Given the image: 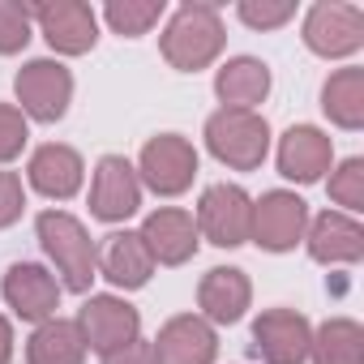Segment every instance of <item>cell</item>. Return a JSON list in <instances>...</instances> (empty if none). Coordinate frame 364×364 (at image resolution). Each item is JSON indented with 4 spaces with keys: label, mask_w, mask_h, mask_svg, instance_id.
Here are the masks:
<instances>
[{
    "label": "cell",
    "mask_w": 364,
    "mask_h": 364,
    "mask_svg": "<svg viewBox=\"0 0 364 364\" xmlns=\"http://www.w3.org/2000/svg\"><path fill=\"white\" fill-rule=\"evenodd\" d=\"M236 14L253 31H274V26H283V22L296 18V5H291V0H240Z\"/></svg>",
    "instance_id": "83f0119b"
},
{
    "label": "cell",
    "mask_w": 364,
    "mask_h": 364,
    "mask_svg": "<svg viewBox=\"0 0 364 364\" xmlns=\"http://www.w3.org/2000/svg\"><path fill=\"white\" fill-rule=\"evenodd\" d=\"M0 291H5V304H9L22 321H48V317H56V309H60V283H56L43 266H35V262L9 266Z\"/></svg>",
    "instance_id": "5bb4252c"
},
{
    "label": "cell",
    "mask_w": 364,
    "mask_h": 364,
    "mask_svg": "<svg viewBox=\"0 0 364 364\" xmlns=\"http://www.w3.org/2000/svg\"><path fill=\"white\" fill-rule=\"evenodd\" d=\"M31 5H18V0H0V56H14L31 43Z\"/></svg>",
    "instance_id": "484cf974"
},
{
    "label": "cell",
    "mask_w": 364,
    "mask_h": 364,
    "mask_svg": "<svg viewBox=\"0 0 364 364\" xmlns=\"http://www.w3.org/2000/svg\"><path fill=\"white\" fill-rule=\"evenodd\" d=\"M26 360L31 364H82L86 360V338H82L77 321H65V317L39 321V330L26 343Z\"/></svg>",
    "instance_id": "7402d4cb"
},
{
    "label": "cell",
    "mask_w": 364,
    "mask_h": 364,
    "mask_svg": "<svg viewBox=\"0 0 364 364\" xmlns=\"http://www.w3.org/2000/svg\"><path fill=\"white\" fill-rule=\"evenodd\" d=\"M14 95H18V103H22V116L43 120V124H56V120L69 112L73 73H69L60 60H31L26 69H18Z\"/></svg>",
    "instance_id": "5b68a950"
},
{
    "label": "cell",
    "mask_w": 364,
    "mask_h": 364,
    "mask_svg": "<svg viewBox=\"0 0 364 364\" xmlns=\"http://www.w3.org/2000/svg\"><path fill=\"white\" fill-rule=\"evenodd\" d=\"M304 43L326 60H343L364 48V14L343 0H321L304 18Z\"/></svg>",
    "instance_id": "52a82bcc"
},
{
    "label": "cell",
    "mask_w": 364,
    "mask_h": 364,
    "mask_svg": "<svg viewBox=\"0 0 364 364\" xmlns=\"http://www.w3.org/2000/svg\"><path fill=\"white\" fill-rule=\"evenodd\" d=\"M150 347H154L159 364H215V355H219V338H215L210 321L198 313H180V317L163 321V330Z\"/></svg>",
    "instance_id": "4fadbf2b"
},
{
    "label": "cell",
    "mask_w": 364,
    "mask_h": 364,
    "mask_svg": "<svg viewBox=\"0 0 364 364\" xmlns=\"http://www.w3.org/2000/svg\"><path fill=\"white\" fill-rule=\"evenodd\" d=\"M215 95L223 99V107L253 112V103L270 95V69L257 56H236L215 73Z\"/></svg>",
    "instance_id": "44dd1931"
},
{
    "label": "cell",
    "mask_w": 364,
    "mask_h": 364,
    "mask_svg": "<svg viewBox=\"0 0 364 364\" xmlns=\"http://www.w3.org/2000/svg\"><path fill=\"white\" fill-rule=\"evenodd\" d=\"M206 146L210 154L232 167V171H253L266 163L270 154V124L257 112H240V107H219L206 120Z\"/></svg>",
    "instance_id": "3957f363"
},
{
    "label": "cell",
    "mask_w": 364,
    "mask_h": 364,
    "mask_svg": "<svg viewBox=\"0 0 364 364\" xmlns=\"http://www.w3.org/2000/svg\"><path fill=\"white\" fill-rule=\"evenodd\" d=\"M330 198L343 206V215H355L364 206V159H343L330 176Z\"/></svg>",
    "instance_id": "4316f807"
},
{
    "label": "cell",
    "mask_w": 364,
    "mask_h": 364,
    "mask_svg": "<svg viewBox=\"0 0 364 364\" xmlns=\"http://www.w3.org/2000/svg\"><path fill=\"white\" fill-rule=\"evenodd\" d=\"M14 360V326L9 317H0V364H9Z\"/></svg>",
    "instance_id": "1f68e13d"
},
{
    "label": "cell",
    "mask_w": 364,
    "mask_h": 364,
    "mask_svg": "<svg viewBox=\"0 0 364 364\" xmlns=\"http://www.w3.org/2000/svg\"><path fill=\"white\" fill-rule=\"evenodd\" d=\"M26 210V189L18 171H0V228H14Z\"/></svg>",
    "instance_id": "f546056e"
},
{
    "label": "cell",
    "mask_w": 364,
    "mask_h": 364,
    "mask_svg": "<svg viewBox=\"0 0 364 364\" xmlns=\"http://www.w3.org/2000/svg\"><path fill=\"white\" fill-rule=\"evenodd\" d=\"M35 22H39V35L48 39L52 52H65V56H82L95 48L99 39V18L90 5L82 0H56V5H31Z\"/></svg>",
    "instance_id": "7c38bea8"
},
{
    "label": "cell",
    "mask_w": 364,
    "mask_h": 364,
    "mask_svg": "<svg viewBox=\"0 0 364 364\" xmlns=\"http://www.w3.org/2000/svg\"><path fill=\"white\" fill-rule=\"evenodd\" d=\"M99 270L112 287H146L150 283V270H154V257L146 249V240L137 232H112L99 249Z\"/></svg>",
    "instance_id": "ffe728a7"
},
{
    "label": "cell",
    "mask_w": 364,
    "mask_h": 364,
    "mask_svg": "<svg viewBox=\"0 0 364 364\" xmlns=\"http://www.w3.org/2000/svg\"><path fill=\"white\" fill-rule=\"evenodd\" d=\"M313 343V326L296 309H266L253 321V355L266 364H304Z\"/></svg>",
    "instance_id": "8fae6325"
},
{
    "label": "cell",
    "mask_w": 364,
    "mask_h": 364,
    "mask_svg": "<svg viewBox=\"0 0 364 364\" xmlns=\"http://www.w3.org/2000/svg\"><path fill=\"white\" fill-rule=\"evenodd\" d=\"M309 257L321 266H355L364 257V228L355 215L326 210L309 223Z\"/></svg>",
    "instance_id": "e0dca14e"
},
{
    "label": "cell",
    "mask_w": 364,
    "mask_h": 364,
    "mask_svg": "<svg viewBox=\"0 0 364 364\" xmlns=\"http://www.w3.org/2000/svg\"><path fill=\"white\" fill-rule=\"evenodd\" d=\"M31 141V129H26V116L14 107V103H0V163H14Z\"/></svg>",
    "instance_id": "f1b7e54d"
},
{
    "label": "cell",
    "mask_w": 364,
    "mask_h": 364,
    "mask_svg": "<svg viewBox=\"0 0 364 364\" xmlns=\"http://www.w3.org/2000/svg\"><path fill=\"white\" fill-rule=\"evenodd\" d=\"M103 364H159V360H154V347H150L146 338H133V343H124L120 351L103 355Z\"/></svg>",
    "instance_id": "4dcf8cb0"
},
{
    "label": "cell",
    "mask_w": 364,
    "mask_h": 364,
    "mask_svg": "<svg viewBox=\"0 0 364 364\" xmlns=\"http://www.w3.org/2000/svg\"><path fill=\"white\" fill-rule=\"evenodd\" d=\"M137 236L146 240V249L159 266H185L198 253V223H193L189 210H176V206H163V210L146 215Z\"/></svg>",
    "instance_id": "9a60e30c"
},
{
    "label": "cell",
    "mask_w": 364,
    "mask_h": 364,
    "mask_svg": "<svg viewBox=\"0 0 364 364\" xmlns=\"http://www.w3.org/2000/svg\"><path fill=\"white\" fill-rule=\"evenodd\" d=\"M249 300H253V283H249V274L236 270V266H215V270H206V279H202V287H198V304H202L206 321H219V326H236V321L245 317Z\"/></svg>",
    "instance_id": "d6986e66"
},
{
    "label": "cell",
    "mask_w": 364,
    "mask_h": 364,
    "mask_svg": "<svg viewBox=\"0 0 364 364\" xmlns=\"http://www.w3.org/2000/svg\"><path fill=\"white\" fill-rule=\"evenodd\" d=\"M77 330L86 338V351H99V355H112L120 351L124 343L141 338V317L129 300L120 296H90L77 313Z\"/></svg>",
    "instance_id": "ba28073f"
},
{
    "label": "cell",
    "mask_w": 364,
    "mask_h": 364,
    "mask_svg": "<svg viewBox=\"0 0 364 364\" xmlns=\"http://www.w3.org/2000/svg\"><path fill=\"white\" fill-rule=\"evenodd\" d=\"M198 232L219 249H240L253 232V202L240 185H210L198 202Z\"/></svg>",
    "instance_id": "8992f818"
},
{
    "label": "cell",
    "mask_w": 364,
    "mask_h": 364,
    "mask_svg": "<svg viewBox=\"0 0 364 364\" xmlns=\"http://www.w3.org/2000/svg\"><path fill=\"white\" fill-rule=\"evenodd\" d=\"M35 232H39L43 253L60 270V287L65 291H90L95 270H99V249H95L90 232L65 210H43L35 219Z\"/></svg>",
    "instance_id": "6da1fadb"
},
{
    "label": "cell",
    "mask_w": 364,
    "mask_h": 364,
    "mask_svg": "<svg viewBox=\"0 0 364 364\" xmlns=\"http://www.w3.org/2000/svg\"><path fill=\"white\" fill-rule=\"evenodd\" d=\"M137 206H141L137 167L124 154H103L95 163V180H90V215L103 223H120V219L137 215Z\"/></svg>",
    "instance_id": "9c48e42d"
},
{
    "label": "cell",
    "mask_w": 364,
    "mask_h": 364,
    "mask_svg": "<svg viewBox=\"0 0 364 364\" xmlns=\"http://www.w3.org/2000/svg\"><path fill=\"white\" fill-rule=\"evenodd\" d=\"M321 112L338 129H360L364 124V69H338L321 86Z\"/></svg>",
    "instance_id": "603a6c76"
},
{
    "label": "cell",
    "mask_w": 364,
    "mask_h": 364,
    "mask_svg": "<svg viewBox=\"0 0 364 364\" xmlns=\"http://www.w3.org/2000/svg\"><path fill=\"white\" fill-rule=\"evenodd\" d=\"M82 171H86L82 167V154L73 146H60V141L39 146L31 154V167H26L31 189L43 193V198H52V202H65V198H73L82 189Z\"/></svg>",
    "instance_id": "ac0fdd59"
},
{
    "label": "cell",
    "mask_w": 364,
    "mask_h": 364,
    "mask_svg": "<svg viewBox=\"0 0 364 364\" xmlns=\"http://www.w3.org/2000/svg\"><path fill=\"white\" fill-rule=\"evenodd\" d=\"M198 176V150L180 137V133H159L141 146L137 159V180L159 193V198H180Z\"/></svg>",
    "instance_id": "277c9868"
},
{
    "label": "cell",
    "mask_w": 364,
    "mask_h": 364,
    "mask_svg": "<svg viewBox=\"0 0 364 364\" xmlns=\"http://www.w3.org/2000/svg\"><path fill=\"white\" fill-rule=\"evenodd\" d=\"M228 35H223V22H219V9L215 5H180L163 31V60L180 73H198L206 69L219 52H223Z\"/></svg>",
    "instance_id": "7a4b0ae2"
},
{
    "label": "cell",
    "mask_w": 364,
    "mask_h": 364,
    "mask_svg": "<svg viewBox=\"0 0 364 364\" xmlns=\"http://www.w3.org/2000/svg\"><path fill=\"white\" fill-rule=\"evenodd\" d=\"M163 9H167L163 0H112V5L103 9V18H107V26L120 39H137L163 18Z\"/></svg>",
    "instance_id": "d4e9b609"
},
{
    "label": "cell",
    "mask_w": 364,
    "mask_h": 364,
    "mask_svg": "<svg viewBox=\"0 0 364 364\" xmlns=\"http://www.w3.org/2000/svg\"><path fill=\"white\" fill-rule=\"evenodd\" d=\"M334 163V146L313 124H291L279 141V171L296 185H317Z\"/></svg>",
    "instance_id": "2e32d148"
},
{
    "label": "cell",
    "mask_w": 364,
    "mask_h": 364,
    "mask_svg": "<svg viewBox=\"0 0 364 364\" xmlns=\"http://www.w3.org/2000/svg\"><path fill=\"white\" fill-rule=\"evenodd\" d=\"M313 364H364V330L351 317H330L321 330H313L309 343Z\"/></svg>",
    "instance_id": "cb8c5ba5"
},
{
    "label": "cell",
    "mask_w": 364,
    "mask_h": 364,
    "mask_svg": "<svg viewBox=\"0 0 364 364\" xmlns=\"http://www.w3.org/2000/svg\"><path fill=\"white\" fill-rule=\"evenodd\" d=\"M309 228V202L287 193V189H270L262 193V202H253V232L249 240H257L266 253H287L296 249V240Z\"/></svg>",
    "instance_id": "30bf717a"
}]
</instances>
